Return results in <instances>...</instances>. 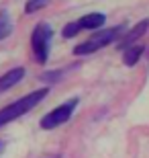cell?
Wrapping results in <instances>:
<instances>
[{"label": "cell", "mask_w": 149, "mask_h": 158, "mask_svg": "<svg viewBox=\"0 0 149 158\" xmlns=\"http://www.w3.org/2000/svg\"><path fill=\"white\" fill-rule=\"evenodd\" d=\"M47 94H49V88H47V86L37 88V90H33V93H29V94H25V97H21V99H17L14 103L6 105L4 109H0V127H4L6 123H10V121H14V119L23 117L25 113H29L31 109H35V107L39 105Z\"/></svg>", "instance_id": "6da1fadb"}, {"label": "cell", "mask_w": 149, "mask_h": 158, "mask_svg": "<svg viewBox=\"0 0 149 158\" xmlns=\"http://www.w3.org/2000/svg\"><path fill=\"white\" fill-rule=\"evenodd\" d=\"M125 33V25H115V27H106V29L98 31L94 33L92 37H88L86 41H82L78 45L74 47V56H90V53L98 52V49H102V47L110 45V43H115L123 37Z\"/></svg>", "instance_id": "7a4b0ae2"}, {"label": "cell", "mask_w": 149, "mask_h": 158, "mask_svg": "<svg viewBox=\"0 0 149 158\" xmlns=\"http://www.w3.org/2000/svg\"><path fill=\"white\" fill-rule=\"evenodd\" d=\"M51 39H53V29L47 23H37L33 33H31V49H33L35 62L45 64L49 60V49H51Z\"/></svg>", "instance_id": "3957f363"}, {"label": "cell", "mask_w": 149, "mask_h": 158, "mask_svg": "<svg viewBox=\"0 0 149 158\" xmlns=\"http://www.w3.org/2000/svg\"><path fill=\"white\" fill-rule=\"evenodd\" d=\"M78 103H80V99H69V101H65V103H61V105L55 107L53 111H49L47 115H43L41 121H39V125L43 129H55V127H59V125H63V123L69 121V117L74 115Z\"/></svg>", "instance_id": "277c9868"}, {"label": "cell", "mask_w": 149, "mask_h": 158, "mask_svg": "<svg viewBox=\"0 0 149 158\" xmlns=\"http://www.w3.org/2000/svg\"><path fill=\"white\" fill-rule=\"evenodd\" d=\"M147 31H149V19H143V21H139V23L135 25L131 31H127L125 35L119 39V43H116L119 52H125L127 47L135 45V43H137V39H141V37H143Z\"/></svg>", "instance_id": "5b68a950"}, {"label": "cell", "mask_w": 149, "mask_h": 158, "mask_svg": "<svg viewBox=\"0 0 149 158\" xmlns=\"http://www.w3.org/2000/svg\"><path fill=\"white\" fill-rule=\"evenodd\" d=\"M23 78H25V68H23V66H17V68L4 72V74L0 76V94L6 93L8 88H12L14 84H18Z\"/></svg>", "instance_id": "8992f818"}, {"label": "cell", "mask_w": 149, "mask_h": 158, "mask_svg": "<svg viewBox=\"0 0 149 158\" xmlns=\"http://www.w3.org/2000/svg\"><path fill=\"white\" fill-rule=\"evenodd\" d=\"M106 23V17H104L102 12H90V15H84L82 19L76 21V27L78 31H92V29H98V27H102Z\"/></svg>", "instance_id": "52a82bcc"}, {"label": "cell", "mask_w": 149, "mask_h": 158, "mask_svg": "<svg viewBox=\"0 0 149 158\" xmlns=\"http://www.w3.org/2000/svg\"><path fill=\"white\" fill-rule=\"evenodd\" d=\"M143 52H145V47L141 45V43H135V45H131V47H127L125 52V56H123V62H125V66H135L141 60V56H143Z\"/></svg>", "instance_id": "ba28073f"}, {"label": "cell", "mask_w": 149, "mask_h": 158, "mask_svg": "<svg viewBox=\"0 0 149 158\" xmlns=\"http://www.w3.org/2000/svg\"><path fill=\"white\" fill-rule=\"evenodd\" d=\"M12 33V21L8 17L6 10H0V41L6 39V37Z\"/></svg>", "instance_id": "9c48e42d"}, {"label": "cell", "mask_w": 149, "mask_h": 158, "mask_svg": "<svg viewBox=\"0 0 149 158\" xmlns=\"http://www.w3.org/2000/svg\"><path fill=\"white\" fill-rule=\"evenodd\" d=\"M49 2H51V0H29V2L25 4V12H27V15H33V12L41 10V8H45Z\"/></svg>", "instance_id": "30bf717a"}, {"label": "cell", "mask_w": 149, "mask_h": 158, "mask_svg": "<svg viewBox=\"0 0 149 158\" xmlns=\"http://www.w3.org/2000/svg\"><path fill=\"white\" fill-rule=\"evenodd\" d=\"M61 78V70H53V72H47V74H41V80L45 82H55Z\"/></svg>", "instance_id": "8fae6325"}, {"label": "cell", "mask_w": 149, "mask_h": 158, "mask_svg": "<svg viewBox=\"0 0 149 158\" xmlns=\"http://www.w3.org/2000/svg\"><path fill=\"white\" fill-rule=\"evenodd\" d=\"M2 146H4V144H2V142H0V150H2Z\"/></svg>", "instance_id": "7c38bea8"}]
</instances>
